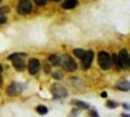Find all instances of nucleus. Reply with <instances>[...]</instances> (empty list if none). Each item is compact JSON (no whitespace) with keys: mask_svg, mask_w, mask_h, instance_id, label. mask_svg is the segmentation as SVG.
Masks as SVG:
<instances>
[{"mask_svg":"<svg viewBox=\"0 0 130 117\" xmlns=\"http://www.w3.org/2000/svg\"><path fill=\"white\" fill-rule=\"evenodd\" d=\"M10 61L13 62V66H14V69H16V70H18V72H22V70L25 69V60H24V57L12 59Z\"/></svg>","mask_w":130,"mask_h":117,"instance_id":"9","label":"nucleus"},{"mask_svg":"<svg viewBox=\"0 0 130 117\" xmlns=\"http://www.w3.org/2000/svg\"><path fill=\"white\" fill-rule=\"evenodd\" d=\"M2 2H3V0H0V3H2Z\"/></svg>","mask_w":130,"mask_h":117,"instance_id":"27","label":"nucleus"},{"mask_svg":"<svg viewBox=\"0 0 130 117\" xmlns=\"http://www.w3.org/2000/svg\"><path fill=\"white\" fill-rule=\"evenodd\" d=\"M5 22H7V17L5 16H0V25L5 24Z\"/></svg>","mask_w":130,"mask_h":117,"instance_id":"20","label":"nucleus"},{"mask_svg":"<svg viewBox=\"0 0 130 117\" xmlns=\"http://www.w3.org/2000/svg\"><path fill=\"white\" fill-rule=\"evenodd\" d=\"M52 76H53V77H55V78H57V79L62 77V76H61V74H60V73H57V72H53V73H52Z\"/></svg>","mask_w":130,"mask_h":117,"instance_id":"21","label":"nucleus"},{"mask_svg":"<svg viewBox=\"0 0 130 117\" xmlns=\"http://www.w3.org/2000/svg\"><path fill=\"white\" fill-rule=\"evenodd\" d=\"M17 57H26V54H21V52H17V54H12L8 56V60L10 61L12 59H17Z\"/></svg>","mask_w":130,"mask_h":117,"instance_id":"16","label":"nucleus"},{"mask_svg":"<svg viewBox=\"0 0 130 117\" xmlns=\"http://www.w3.org/2000/svg\"><path fill=\"white\" fill-rule=\"evenodd\" d=\"M100 95H102V96H103V98H105V96H107V92H105V91H104V92H102V94H100Z\"/></svg>","mask_w":130,"mask_h":117,"instance_id":"24","label":"nucleus"},{"mask_svg":"<svg viewBox=\"0 0 130 117\" xmlns=\"http://www.w3.org/2000/svg\"><path fill=\"white\" fill-rule=\"evenodd\" d=\"M37 5H44L47 3V0H34Z\"/></svg>","mask_w":130,"mask_h":117,"instance_id":"19","label":"nucleus"},{"mask_svg":"<svg viewBox=\"0 0 130 117\" xmlns=\"http://www.w3.org/2000/svg\"><path fill=\"white\" fill-rule=\"evenodd\" d=\"M98 62H99V66L103 70H108L112 68V59H111V55L108 52L100 51L98 54Z\"/></svg>","mask_w":130,"mask_h":117,"instance_id":"1","label":"nucleus"},{"mask_svg":"<svg viewBox=\"0 0 130 117\" xmlns=\"http://www.w3.org/2000/svg\"><path fill=\"white\" fill-rule=\"evenodd\" d=\"M77 5H78V2H77V0H65L61 7H62L64 9H74Z\"/></svg>","mask_w":130,"mask_h":117,"instance_id":"11","label":"nucleus"},{"mask_svg":"<svg viewBox=\"0 0 130 117\" xmlns=\"http://www.w3.org/2000/svg\"><path fill=\"white\" fill-rule=\"evenodd\" d=\"M32 9V4L30 0H20L17 4V12L20 14H27L31 12Z\"/></svg>","mask_w":130,"mask_h":117,"instance_id":"5","label":"nucleus"},{"mask_svg":"<svg viewBox=\"0 0 130 117\" xmlns=\"http://www.w3.org/2000/svg\"><path fill=\"white\" fill-rule=\"evenodd\" d=\"M3 86V78H2V76H0V87Z\"/></svg>","mask_w":130,"mask_h":117,"instance_id":"23","label":"nucleus"},{"mask_svg":"<svg viewBox=\"0 0 130 117\" xmlns=\"http://www.w3.org/2000/svg\"><path fill=\"white\" fill-rule=\"evenodd\" d=\"M51 92L53 95V98L56 99H61V98H65L68 95V91L64 86H61L60 83H53L51 86Z\"/></svg>","mask_w":130,"mask_h":117,"instance_id":"4","label":"nucleus"},{"mask_svg":"<svg viewBox=\"0 0 130 117\" xmlns=\"http://www.w3.org/2000/svg\"><path fill=\"white\" fill-rule=\"evenodd\" d=\"M116 89L117 90H121V91H129V81L122 78L116 83Z\"/></svg>","mask_w":130,"mask_h":117,"instance_id":"10","label":"nucleus"},{"mask_svg":"<svg viewBox=\"0 0 130 117\" xmlns=\"http://www.w3.org/2000/svg\"><path fill=\"white\" fill-rule=\"evenodd\" d=\"M27 68H29V73L30 74H37L39 72V69H40V61L38 59H31L29 61Z\"/></svg>","mask_w":130,"mask_h":117,"instance_id":"8","label":"nucleus"},{"mask_svg":"<svg viewBox=\"0 0 130 117\" xmlns=\"http://www.w3.org/2000/svg\"><path fill=\"white\" fill-rule=\"evenodd\" d=\"M48 62L52 64V65H60V56H57V55L48 56Z\"/></svg>","mask_w":130,"mask_h":117,"instance_id":"12","label":"nucleus"},{"mask_svg":"<svg viewBox=\"0 0 130 117\" xmlns=\"http://www.w3.org/2000/svg\"><path fill=\"white\" fill-rule=\"evenodd\" d=\"M72 104H74V105H77V107H79V108H85V109H87L89 108V104L87 103H85V102H81V100H72Z\"/></svg>","mask_w":130,"mask_h":117,"instance_id":"13","label":"nucleus"},{"mask_svg":"<svg viewBox=\"0 0 130 117\" xmlns=\"http://www.w3.org/2000/svg\"><path fill=\"white\" fill-rule=\"evenodd\" d=\"M118 57V69H129L130 61H129V52L126 49H121L120 54L117 55Z\"/></svg>","mask_w":130,"mask_h":117,"instance_id":"3","label":"nucleus"},{"mask_svg":"<svg viewBox=\"0 0 130 117\" xmlns=\"http://www.w3.org/2000/svg\"><path fill=\"white\" fill-rule=\"evenodd\" d=\"M10 10V8L9 7H3V8H0V16H4L5 13H8Z\"/></svg>","mask_w":130,"mask_h":117,"instance_id":"18","label":"nucleus"},{"mask_svg":"<svg viewBox=\"0 0 130 117\" xmlns=\"http://www.w3.org/2000/svg\"><path fill=\"white\" fill-rule=\"evenodd\" d=\"M85 52H86V51H83V49H79V48H75V49L73 51V54H74L75 56H77L78 59H82V57L85 56Z\"/></svg>","mask_w":130,"mask_h":117,"instance_id":"15","label":"nucleus"},{"mask_svg":"<svg viewBox=\"0 0 130 117\" xmlns=\"http://www.w3.org/2000/svg\"><path fill=\"white\" fill-rule=\"evenodd\" d=\"M53 2H60V0H53Z\"/></svg>","mask_w":130,"mask_h":117,"instance_id":"26","label":"nucleus"},{"mask_svg":"<svg viewBox=\"0 0 130 117\" xmlns=\"http://www.w3.org/2000/svg\"><path fill=\"white\" fill-rule=\"evenodd\" d=\"M2 72H3V65L0 64V76H2Z\"/></svg>","mask_w":130,"mask_h":117,"instance_id":"25","label":"nucleus"},{"mask_svg":"<svg viewBox=\"0 0 130 117\" xmlns=\"http://www.w3.org/2000/svg\"><path fill=\"white\" fill-rule=\"evenodd\" d=\"M81 60H82L83 69H89L91 66V64H92V60H94V52L92 51H86L85 52V56Z\"/></svg>","mask_w":130,"mask_h":117,"instance_id":"7","label":"nucleus"},{"mask_svg":"<svg viewBox=\"0 0 130 117\" xmlns=\"http://www.w3.org/2000/svg\"><path fill=\"white\" fill-rule=\"evenodd\" d=\"M37 112L39 114H46L48 112V108L46 107V105H38V107H37Z\"/></svg>","mask_w":130,"mask_h":117,"instance_id":"14","label":"nucleus"},{"mask_svg":"<svg viewBox=\"0 0 130 117\" xmlns=\"http://www.w3.org/2000/svg\"><path fill=\"white\" fill-rule=\"evenodd\" d=\"M90 116L91 117H99V116H98V113H96V111H91L90 112Z\"/></svg>","mask_w":130,"mask_h":117,"instance_id":"22","label":"nucleus"},{"mask_svg":"<svg viewBox=\"0 0 130 117\" xmlns=\"http://www.w3.org/2000/svg\"><path fill=\"white\" fill-rule=\"evenodd\" d=\"M107 107L108 108H116V107H118V103L117 102H112V100H108L107 102Z\"/></svg>","mask_w":130,"mask_h":117,"instance_id":"17","label":"nucleus"},{"mask_svg":"<svg viewBox=\"0 0 130 117\" xmlns=\"http://www.w3.org/2000/svg\"><path fill=\"white\" fill-rule=\"evenodd\" d=\"M22 91H24V86L21 83H17V82H12L7 89V94L9 96H17Z\"/></svg>","mask_w":130,"mask_h":117,"instance_id":"6","label":"nucleus"},{"mask_svg":"<svg viewBox=\"0 0 130 117\" xmlns=\"http://www.w3.org/2000/svg\"><path fill=\"white\" fill-rule=\"evenodd\" d=\"M60 65L64 66V69H67L69 72H74V70H77V64H75V61L68 55V54H65L60 57Z\"/></svg>","mask_w":130,"mask_h":117,"instance_id":"2","label":"nucleus"}]
</instances>
